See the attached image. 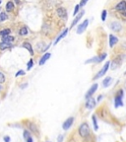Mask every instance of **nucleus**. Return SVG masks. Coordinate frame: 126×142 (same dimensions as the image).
I'll list each match as a JSON object with an SVG mask.
<instances>
[{"label":"nucleus","mask_w":126,"mask_h":142,"mask_svg":"<svg viewBox=\"0 0 126 142\" xmlns=\"http://www.w3.org/2000/svg\"><path fill=\"white\" fill-rule=\"evenodd\" d=\"M86 64H88V63H98V56H95V57H92L91 59H88V60H86Z\"/></svg>","instance_id":"obj_24"},{"label":"nucleus","mask_w":126,"mask_h":142,"mask_svg":"<svg viewBox=\"0 0 126 142\" xmlns=\"http://www.w3.org/2000/svg\"><path fill=\"white\" fill-rule=\"evenodd\" d=\"M107 10H103V12H102V21H105V19H107Z\"/></svg>","instance_id":"obj_28"},{"label":"nucleus","mask_w":126,"mask_h":142,"mask_svg":"<svg viewBox=\"0 0 126 142\" xmlns=\"http://www.w3.org/2000/svg\"><path fill=\"white\" fill-rule=\"evenodd\" d=\"M2 42H4V43H13L14 42V37H12V36H10V35H8V36H4V37H2Z\"/></svg>","instance_id":"obj_18"},{"label":"nucleus","mask_w":126,"mask_h":142,"mask_svg":"<svg viewBox=\"0 0 126 142\" xmlns=\"http://www.w3.org/2000/svg\"><path fill=\"white\" fill-rule=\"evenodd\" d=\"M15 2H16V4H19L20 3V0H15Z\"/></svg>","instance_id":"obj_40"},{"label":"nucleus","mask_w":126,"mask_h":142,"mask_svg":"<svg viewBox=\"0 0 126 142\" xmlns=\"http://www.w3.org/2000/svg\"><path fill=\"white\" fill-rule=\"evenodd\" d=\"M11 46H12L11 43H4V42L0 43V49H1V50L7 49H9V47H11Z\"/></svg>","instance_id":"obj_19"},{"label":"nucleus","mask_w":126,"mask_h":142,"mask_svg":"<svg viewBox=\"0 0 126 142\" xmlns=\"http://www.w3.org/2000/svg\"><path fill=\"white\" fill-rule=\"evenodd\" d=\"M79 134H80V136L81 137H87L89 136V134H90V127H89V124L88 123H82L80 125V127H79Z\"/></svg>","instance_id":"obj_1"},{"label":"nucleus","mask_w":126,"mask_h":142,"mask_svg":"<svg viewBox=\"0 0 126 142\" xmlns=\"http://www.w3.org/2000/svg\"><path fill=\"white\" fill-rule=\"evenodd\" d=\"M109 28H110V30H112L113 32L118 33V32H120V31H121V29H122V25H121L120 22L114 21V22H111V23L109 24Z\"/></svg>","instance_id":"obj_5"},{"label":"nucleus","mask_w":126,"mask_h":142,"mask_svg":"<svg viewBox=\"0 0 126 142\" xmlns=\"http://www.w3.org/2000/svg\"><path fill=\"white\" fill-rule=\"evenodd\" d=\"M122 99H123V90L120 89V90L117 91V93L115 95V98H114V106H115V108L123 106Z\"/></svg>","instance_id":"obj_2"},{"label":"nucleus","mask_w":126,"mask_h":142,"mask_svg":"<svg viewBox=\"0 0 126 142\" xmlns=\"http://www.w3.org/2000/svg\"><path fill=\"white\" fill-rule=\"evenodd\" d=\"M49 46H50V44L45 45L44 43L39 42V43L37 44V51H46V50L49 49Z\"/></svg>","instance_id":"obj_12"},{"label":"nucleus","mask_w":126,"mask_h":142,"mask_svg":"<svg viewBox=\"0 0 126 142\" xmlns=\"http://www.w3.org/2000/svg\"><path fill=\"white\" fill-rule=\"evenodd\" d=\"M29 127H30L31 129H32L33 131H34V132H37V127H36V125H35V124H33V123H31Z\"/></svg>","instance_id":"obj_33"},{"label":"nucleus","mask_w":126,"mask_h":142,"mask_svg":"<svg viewBox=\"0 0 126 142\" xmlns=\"http://www.w3.org/2000/svg\"><path fill=\"white\" fill-rule=\"evenodd\" d=\"M27 86H28V83H25V84H22V85H21V88H22V89H24V88H26Z\"/></svg>","instance_id":"obj_37"},{"label":"nucleus","mask_w":126,"mask_h":142,"mask_svg":"<svg viewBox=\"0 0 126 142\" xmlns=\"http://www.w3.org/2000/svg\"><path fill=\"white\" fill-rule=\"evenodd\" d=\"M84 14H85V11L84 10H82V11H80V13H79L78 15H76V17H75V19L73 20V22L71 23V26H70V29H72L73 27H75L78 23H79V21L82 19V17L84 16Z\"/></svg>","instance_id":"obj_6"},{"label":"nucleus","mask_w":126,"mask_h":142,"mask_svg":"<svg viewBox=\"0 0 126 142\" xmlns=\"http://www.w3.org/2000/svg\"><path fill=\"white\" fill-rule=\"evenodd\" d=\"M117 43H118V38L115 37L114 35H109V46L113 47Z\"/></svg>","instance_id":"obj_15"},{"label":"nucleus","mask_w":126,"mask_h":142,"mask_svg":"<svg viewBox=\"0 0 126 142\" xmlns=\"http://www.w3.org/2000/svg\"><path fill=\"white\" fill-rule=\"evenodd\" d=\"M56 13H57L58 17H60L62 19H67V11H66L65 8H63V7L57 8L56 9Z\"/></svg>","instance_id":"obj_8"},{"label":"nucleus","mask_w":126,"mask_h":142,"mask_svg":"<svg viewBox=\"0 0 126 142\" xmlns=\"http://www.w3.org/2000/svg\"><path fill=\"white\" fill-rule=\"evenodd\" d=\"M115 10L118 12H123L124 10H126V1L125 0H121L120 2H118L115 6Z\"/></svg>","instance_id":"obj_10"},{"label":"nucleus","mask_w":126,"mask_h":142,"mask_svg":"<svg viewBox=\"0 0 126 142\" xmlns=\"http://www.w3.org/2000/svg\"><path fill=\"white\" fill-rule=\"evenodd\" d=\"M1 89H2V88H1V86H0V90H1Z\"/></svg>","instance_id":"obj_42"},{"label":"nucleus","mask_w":126,"mask_h":142,"mask_svg":"<svg viewBox=\"0 0 126 142\" xmlns=\"http://www.w3.org/2000/svg\"><path fill=\"white\" fill-rule=\"evenodd\" d=\"M5 82V76L2 72H0V84H2Z\"/></svg>","instance_id":"obj_30"},{"label":"nucleus","mask_w":126,"mask_h":142,"mask_svg":"<svg viewBox=\"0 0 126 142\" xmlns=\"http://www.w3.org/2000/svg\"><path fill=\"white\" fill-rule=\"evenodd\" d=\"M62 140H63V135H60L58 137V142H62Z\"/></svg>","instance_id":"obj_36"},{"label":"nucleus","mask_w":126,"mask_h":142,"mask_svg":"<svg viewBox=\"0 0 126 142\" xmlns=\"http://www.w3.org/2000/svg\"><path fill=\"white\" fill-rule=\"evenodd\" d=\"M96 100L94 99V98H89V99H87V102H86V108L87 109H89V110H92V109H94L95 108V106H96Z\"/></svg>","instance_id":"obj_11"},{"label":"nucleus","mask_w":126,"mask_h":142,"mask_svg":"<svg viewBox=\"0 0 126 142\" xmlns=\"http://www.w3.org/2000/svg\"><path fill=\"white\" fill-rule=\"evenodd\" d=\"M8 19V15L6 14L5 12H1L0 13V22H4Z\"/></svg>","instance_id":"obj_23"},{"label":"nucleus","mask_w":126,"mask_h":142,"mask_svg":"<svg viewBox=\"0 0 126 142\" xmlns=\"http://www.w3.org/2000/svg\"><path fill=\"white\" fill-rule=\"evenodd\" d=\"M5 8H6V11H7V12H12L13 10H14V8H15V5H14V3H13L12 1H8L7 3H6Z\"/></svg>","instance_id":"obj_17"},{"label":"nucleus","mask_w":126,"mask_h":142,"mask_svg":"<svg viewBox=\"0 0 126 142\" xmlns=\"http://www.w3.org/2000/svg\"><path fill=\"white\" fill-rule=\"evenodd\" d=\"M25 73H26V72H25L24 70H19V71L15 74V76L18 77V76H21V75H25Z\"/></svg>","instance_id":"obj_32"},{"label":"nucleus","mask_w":126,"mask_h":142,"mask_svg":"<svg viewBox=\"0 0 126 142\" xmlns=\"http://www.w3.org/2000/svg\"><path fill=\"white\" fill-rule=\"evenodd\" d=\"M92 118H93V124H94V129L97 131V130L98 129V125L97 118H96V116H93V117H92Z\"/></svg>","instance_id":"obj_25"},{"label":"nucleus","mask_w":126,"mask_h":142,"mask_svg":"<svg viewBox=\"0 0 126 142\" xmlns=\"http://www.w3.org/2000/svg\"><path fill=\"white\" fill-rule=\"evenodd\" d=\"M73 122H74V118H68L67 119H66L64 122H63V124H62V128L64 130H68L69 128L71 127V125L73 124Z\"/></svg>","instance_id":"obj_7"},{"label":"nucleus","mask_w":126,"mask_h":142,"mask_svg":"<svg viewBox=\"0 0 126 142\" xmlns=\"http://www.w3.org/2000/svg\"><path fill=\"white\" fill-rule=\"evenodd\" d=\"M98 85L97 83L93 85V86L90 88V89H89V91L87 92V94H86L85 98H86V99H89V98H91V97L93 96V95L95 94V92L97 91V89H98Z\"/></svg>","instance_id":"obj_9"},{"label":"nucleus","mask_w":126,"mask_h":142,"mask_svg":"<svg viewBox=\"0 0 126 142\" xmlns=\"http://www.w3.org/2000/svg\"><path fill=\"white\" fill-rule=\"evenodd\" d=\"M27 142H33V138H32V136H30V137L27 139Z\"/></svg>","instance_id":"obj_38"},{"label":"nucleus","mask_w":126,"mask_h":142,"mask_svg":"<svg viewBox=\"0 0 126 142\" xmlns=\"http://www.w3.org/2000/svg\"><path fill=\"white\" fill-rule=\"evenodd\" d=\"M10 33H11V29H4L2 31H0V36L1 37L8 36V35H10Z\"/></svg>","instance_id":"obj_22"},{"label":"nucleus","mask_w":126,"mask_h":142,"mask_svg":"<svg viewBox=\"0 0 126 142\" xmlns=\"http://www.w3.org/2000/svg\"><path fill=\"white\" fill-rule=\"evenodd\" d=\"M67 34H68V29H65L64 31H63V33H61L60 34V35H59L58 37H57V39H55V42H54V45L55 44H57L59 42H60V40L62 39H64L65 37H66V35H67Z\"/></svg>","instance_id":"obj_16"},{"label":"nucleus","mask_w":126,"mask_h":142,"mask_svg":"<svg viewBox=\"0 0 126 142\" xmlns=\"http://www.w3.org/2000/svg\"><path fill=\"white\" fill-rule=\"evenodd\" d=\"M30 136H31V135H30V132H29L28 130H25V131H24V138H25L26 140H27Z\"/></svg>","instance_id":"obj_31"},{"label":"nucleus","mask_w":126,"mask_h":142,"mask_svg":"<svg viewBox=\"0 0 126 142\" xmlns=\"http://www.w3.org/2000/svg\"><path fill=\"white\" fill-rule=\"evenodd\" d=\"M111 81H112V78H111V77H107L105 79H103V86L104 88H107V87L111 84Z\"/></svg>","instance_id":"obj_20"},{"label":"nucleus","mask_w":126,"mask_h":142,"mask_svg":"<svg viewBox=\"0 0 126 142\" xmlns=\"http://www.w3.org/2000/svg\"><path fill=\"white\" fill-rule=\"evenodd\" d=\"M47 142H50V141H47Z\"/></svg>","instance_id":"obj_43"},{"label":"nucleus","mask_w":126,"mask_h":142,"mask_svg":"<svg viewBox=\"0 0 126 142\" xmlns=\"http://www.w3.org/2000/svg\"><path fill=\"white\" fill-rule=\"evenodd\" d=\"M109 66H110V62L108 61V62H107L104 65H103V67L101 69V71H99L97 75L94 77V80H97V79H98V78H101V77H103L105 73H107V71L108 70V68H109Z\"/></svg>","instance_id":"obj_3"},{"label":"nucleus","mask_w":126,"mask_h":142,"mask_svg":"<svg viewBox=\"0 0 126 142\" xmlns=\"http://www.w3.org/2000/svg\"><path fill=\"white\" fill-rule=\"evenodd\" d=\"M107 53H103V54H101V55H98V63L99 62H102V61H103V60L105 59V57H107Z\"/></svg>","instance_id":"obj_26"},{"label":"nucleus","mask_w":126,"mask_h":142,"mask_svg":"<svg viewBox=\"0 0 126 142\" xmlns=\"http://www.w3.org/2000/svg\"><path fill=\"white\" fill-rule=\"evenodd\" d=\"M80 9H81V7H80V5L79 4H77L76 6H75V9H74V12H73V16H76L78 13H79V11H80Z\"/></svg>","instance_id":"obj_27"},{"label":"nucleus","mask_w":126,"mask_h":142,"mask_svg":"<svg viewBox=\"0 0 126 142\" xmlns=\"http://www.w3.org/2000/svg\"><path fill=\"white\" fill-rule=\"evenodd\" d=\"M1 2H2V0H0V4H1Z\"/></svg>","instance_id":"obj_41"},{"label":"nucleus","mask_w":126,"mask_h":142,"mask_svg":"<svg viewBox=\"0 0 126 142\" xmlns=\"http://www.w3.org/2000/svg\"><path fill=\"white\" fill-rule=\"evenodd\" d=\"M88 25H89V20L88 19H86L85 21H83L81 24H79L78 28H77V34H78V35H81V34H83L86 31V29H87Z\"/></svg>","instance_id":"obj_4"},{"label":"nucleus","mask_w":126,"mask_h":142,"mask_svg":"<svg viewBox=\"0 0 126 142\" xmlns=\"http://www.w3.org/2000/svg\"><path fill=\"white\" fill-rule=\"evenodd\" d=\"M102 98H103V96H102V95H101V96H99V97L98 98V102H99V101L102 100Z\"/></svg>","instance_id":"obj_39"},{"label":"nucleus","mask_w":126,"mask_h":142,"mask_svg":"<svg viewBox=\"0 0 126 142\" xmlns=\"http://www.w3.org/2000/svg\"><path fill=\"white\" fill-rule=\"evenodd\" d=\"M10 140H11V139H10L9 136H5V137H4V141H5V142H10Z\"/></svg>","instance_id":"obj_35"},{"label":"nucleus","mask_w":126,"mask_h":142,"mask_svg":"<svg viewBox=\"0 0 126 142\" xmlns=\"http://www.w3.org/2000/svg\"><path fill=\"white\" fill-rule=\"evenodd\" d=\"M33 65H34V60H33L32 58L29 60V62H28V67H27V68H28V70H30L31 68H32V67H33Z\"/></svg>","instance_id":"obj_29"},{"label":"nucleus","mask_w":126,"mask_h":142,"mask_svg":"<svg viewBox=\"0 0 126 142\" xmlns=\"http://www.w3.org/2000/svg\"><path fill=\"white\" fill-rule=\"evenodd\" d=\"M50 53L49 52H46V53H44V54L41 57V59H39V61H38V65H43L47 60L50 58Z\"/></svg>","instance_id":"obj_13"},{"label":"nucleus","mask_w":126,"mask_h":142,"mask_svg":"<svg viewBox=\"0 0 126 142\" xmlns=\"http://www.w3.org/2000/svg\"><path fill=\"white\" fill-rule=\"evenodd\" d=\"M22 46H23V47H25V49H27V50L30 52V54H31L32 56L34 55V49H33V46H32V44H31L30 43H28V42H25V43H23Z\"/></svg>","instance_id":"obj_14"},{"label":"nucleus","mask_w":126,"mask_h":142,"mask_svg":"<svg viewBox=\"0 0 126 142\" xmlns=\"http://www.w3.org/2000/svg\"><path fill=\"white\" fill-rule=\"evenodd\" d=\"M19 34L21 36H27L28 34H29V30H28L27 27H23V28H21V30H20Z\"/></svg>","instance_id":"obj_21"},{"label":"nucleus","mask_w":126,"mask_h":142,"mask_svg":"<svg viewBox=\"0 0 126 142\" xmlns=\"http://www.w3.org/2000/svg\"><path fill=\"white\" fill-rule=\"evenodd\" d=\"M89 1V0H81V2H80V4H79V5H80V7L82 8V7H84V6L86 5V4H87V2Z\"/></svg>","instance_id":"obj_34"}]
</instances>
